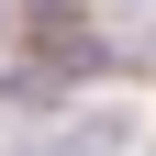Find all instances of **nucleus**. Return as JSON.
Segmentation results:
<instances>
[{"mask_svg":"<svg viewBox=\"0 0 156 156\" xmlns=\"http://www.w3.org/2000/svg\"><path fill=\"white\" fill-rule=\"evenodd\" d=\"M145 67H156V34H145Z\"/></svg>","mask_w":156,"mask_h":156,"instance_id":"2","label":"nucleus"},{"mask_svg":"<svg viewBox=\"0 0 156 156\" xmlns=\"http://www.w3.org/2000/svg\"><path fill=\"white\" fill-rule=\"evenodd\" d=\"M23 45H34V67H45V78H89V67H112L89 0H23Z\"/></svg>","mask_w":156,"mask_h":156,"instance_id":"1","label":"nucleus"}]
</instances>
